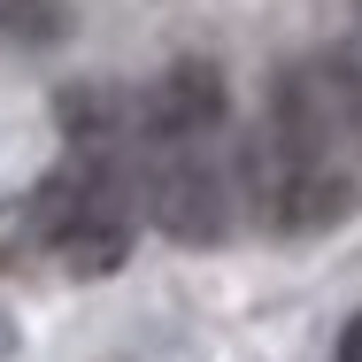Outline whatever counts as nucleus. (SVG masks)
<instances>
[{"instance_id":"7ed1b4c3","label":"nucleus","mask_w":362,"mask_h":362,"mask_svg":"<svg viewBox=\"0 0 362 362\" xmlns=\"http://www.w3.org/2000/svg\"><path fill=\"white\" fill-rule=\"evenodd\" d=\"M139 209L177 247H223L239 216V170L223 132H162L139 116Z\"/></svg>"},{"instance_id":"20e7f679","label":"nucleus","mask_w":362,"mask_h":362,"mask_svg":"<svg viewBox=\"0 0 362 362\" xmlns=\"http://www.w3.org/2000/svg\"><path fill=\"white\" fill-rule=\"evenodd\" d=\"M223 70L216 62H170V70L154 77V93H146V124H162V132H223Z\"/></svg>"},{"instance_id":"423d86ee","label":"nucleus","mask_w":362,"mask_h":362,"mask_svg":"<svg viewBox=\"0 0 362 362\" xmlns=\"http://www.w3.org/2000/svg\"><path fill=\"white\" fill-rule=\"evenodd\" d=\"M0 355H16V324L8 316H0Z\"/></svg>"},{"instance_id":"0eeeda50","label":"nucleus","mask_w":362,"mask_h":362,"mask_svg":"<svg viewBox=\"0 0 362 362\" xmlns=\"http://www.w3.org/2000/svg\"><path fill=\"white\" fill-rule=\"evenodd\" d=\"M355 54H362V8H355Z\"/></svg>"},{"instance_id":"f257e3e1","label":"nucleus","mask_w":362,"mask_h":362,"mask_svg":"<svg viewBox=\"0 0 362 362\" xmlns=\"http://www.w3.org/2000/svg\"><path fill=\"white\" fill-rule=\"evenodd\" d=\"M239 185L270 231H332L362 209V54L286 62L239 154Z\"/></svg>"},{"instance_id":"39448f33","label":"nucleus","mask_w":362,"mask_h":362,"mask_svg":"<svg viewBox=\"0 0 362 362\" xmlns=\"http://www.w3.org/2000/svg\"><path fill=\"white\" fill-rule=\"evenodd\" d=\"M339 362H362V316L347 324V332H339Z\"/></svg>"},{"instance_id":"f03ea898","label":"nucleus","mask_w":362,"mask_h":362,"mask_svg":"<svg viewBox=\"0 0 362 362\" xmlns=\"http://www.w3.org/2000/svg\"><path fill=\"white\" fill-rule=\"evenodd\" d=\"M132 201H139V124L116 116V100L70 108V154L39 185V239L70 278H100L132 255Z\"/></svg>"}]
</instances>
